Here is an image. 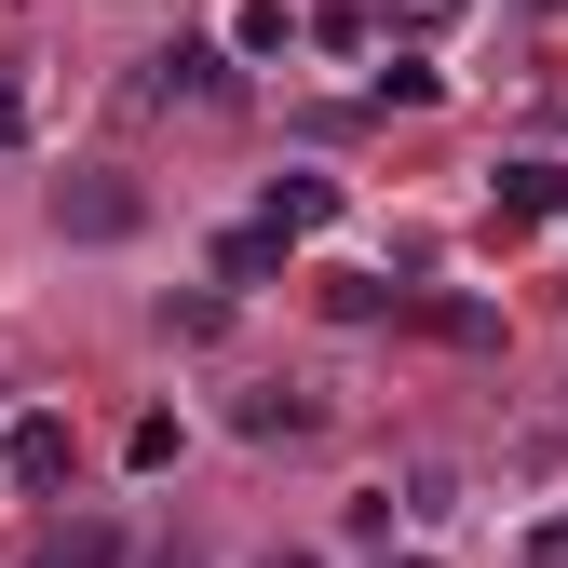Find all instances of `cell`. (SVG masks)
<instances>
[{
	"instance_id": "1",
	"label": "cell",
	"mask_w": 568,
	"mask_h": 568,
	"mask_svg": "<svg viewBox=\"0 0 568 568\" xmlns=\"http://www.w3.org/2000/svg\"><path fill=\"white\" fill-rule=\"evenodd\" d=\"M135 217H150V190H135V176H109V163L54 176V231H68V244H122Z\"/></svg>"
},
{
	"instance_id": "2",
	"label": "cell",
	"mask_w": 568,
	"mask_h": 568,
	"mask_svg": "<svg viewBox=\"0 0 568 568\" xmlns=\"http://www.w3.org/2000/svg\"><path fill=\"white\" fill-rule=\"evenodd\" d=\"M487 217H501V231L568 217V163H501V176H487Z\"/></svg>"
},
{
	"instance_id": "3",
	"label": "cell",
	"mask_w": 568,
	"mask_h": 568,
	"mask_svg": "<svg viewBox=\"0 0 568 568\" xmlns=\"http://www.w3.org/2000/svg\"><path fill=\"white\" fill-rule=\"evenodd\" d=\"M150 95H190V109H231L244 82H231V54H217V41H176V54H150Z\"/></svg>"
},
{
	"instance_id": "4",
	"label": "cell",
	"mask_w": 568,
	"mask_h": 568,
	"mask_svg": "<svg viewBox=\"0 0 568 568\" xmlns=\"http://www.w3.org/2000/svg\"><path fill=\"white\" fill-rule=\"evenodd\" d=\"M0 460H14V487H68V419H14V434H0Z\"/></svg>"
},
{
	"instance_id": "5",
	"label": "cell",
	"mask_w": 568,
	"mask_h": 568,
	"mask_svg": "<svg viewBox=\"0 0 568 568\" xmlns=\"http://www.w3.org/2000/svg\"><path fill=\"white\" fill-rule=\"evenodd\" d=\"M325 217H338V176H271V203H257V231H284V244L325 231Z\"/></svg>"
},
{
	"instance_id": "6",
	"label": "cell",
	"mask_w": 568,
	"mask_h": 568,
	"mask_svg": "<svg viewBox=\"0 0 568 568\" xmlns=\"http://www.w3.org/2000/svg\"><path fill=\"white\" fill-rule=\"evenodd\" d=\"M419 325H434V338H460V352H487V338H501V312H487V298H406Z\"/></svg>"
},
{
	"instance_id": "7",
	"label": "cell",
	"mask_w": 568,
	"mask_h": 568,
	"mask_svg": "<svg viewBox=\"0 0 568 568\" xmlns=\"http://www.w3.org/2000/svg\"><path fill=\"white\" fill-rule=\"evenodd\" d=\"M231 419H244V434H257V447H271V434H312V419H325V406H312V393H244V406H231Z\"/></svg>"
},
{
	"instance_id": "8",
	"label": "cell",
	"mask_w": 568,
	"mask_h": 568,
	"mask_svg": "<svg viewBox=\"0 0 568 568\" xmlns=\"http://www.w3.org/2000/svg\"><path fill=\"white\" fill-rule=\"evenodd\" d=\"M217 271H231V284H271V271H284V231H257V217H244V231L217 244Z\"/></svg>"
},
{
	"instance_id": "9",
	"label": "cell",
	"mask_w": 568,
	"mask_h": 568,
	"mask_svg": "<svg viewBox=\"0 0 568 568\" xmlns=\"http://www.w3.org/2000/svg\"><path fill=\"white\" fill-rule=\"evenodd\" d=\"M284 41H298V14H284V0H244V14H231V54H284Z\"/></svg>"
},
{
	"instance_id": "10",
	"label": "cell",
	"mask_w": 568,
	"mask_h": 568,
	"mask_svg": "<svg viewBox=\"0 0 568 568\" xmlns=\"http://www.w3.org/2000/svg\"><path fill=\"white\" fill-rule=\"evenodd\" d=\"M434 95H447V68H419V54L379 68V109H434Z\"/></svg>"
},
{
	"instance_id": "11",
	"label": "cell",
	"mask_w": 568,
	"mask_h": 568,
	"mask_svg": "<svg viewBox=\"0 0 568 568\" xmlns=\"http://www.w3.org/2000/svg\"><path fill=\"white\" fill-rule=\"evenodd\" d=\"M54 555H68V568H122V528H109V515H82V528L54 541Z\"/></svg>"
},
{
	"instance_id": "12",
	"label": "cell",
	"mask_w": 568,
	"mask_h": 568,
	"mask_svg": "<svg viewBox=\"0 0 568 568\" xmlns=\"http://www.w3.org/2000/svg\"><path fill=\"white\" fill-rule=\"evenodd\" d=\"M528 568H568V515H541V528H528Z\"/></svg>"
},
{
	"instance_id": "13",
	"label": "cell",
	"mask_w": 568,
	"mask_h": 568,
	"mask_svg": "<svg viewBox=\"0 0 568 568\" xmlns=\"http://www.w3.org/2000/svg\"><path fill=\"white\" fill-rule=\"evenodd\" d=\"M14 568H68V555H54V541H41V555H14Z\"/></svg>"
},
{
	"instance_id": "14",
	"label": "cell",
	"mask_w": 568,
	"mask_h": 568,
	"mask_svg": "<svg viewBox=\"0 0 568 568\" xmlns=\"http://www.w3.org/2000/svg\"><path fill=\"white\" fill-rule=\"evenodd\" d=\"M150 568H203V555H150Z\"/></svg>"
},
{
	"instance_id": "15",
	"label": "cell",
	"mask_w": 568,
	"mask_h": 568,
	"mask_svg": "<svg viewBox=\"0 0 568 568\" xmlns=\"http://www.w3.org/2000/svg\"><path fill=\"white\" fill-rule=\"evenodd\" d=\"M406 568H419V555H406Z\"/></svg>"
}]
</instances>
